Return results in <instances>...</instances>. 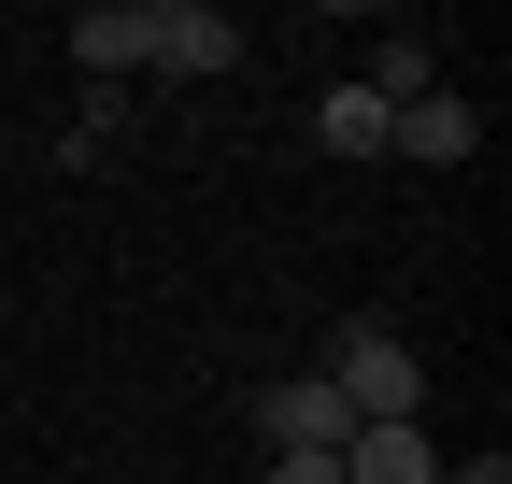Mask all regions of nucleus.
Masks as SVG:
<instances>
[{
    "label": "nucleus",
    "mask_w": 512,
    "mask_h": 484,
    "mask_svg": "<svg viewBox=\"0 0 512 484\" xmlns=\"http://www.w3.org/2000/svg\"><path fill=\"white\" fill-rule=\"evenodd\" d=\"M328 385H342L356 428H427V371H413L399 328H342V342H328Z\"/></svg>",
    "instance_id": "nucleus-1"
},
{
    "label": "nucleus",
    "mask_w": 512,
    "mask_h": 484,
    "mask_svg": "<svg viewBox=\"0 0 512 484\" xmlns=\"http://www.w3.org/2000/svg\"><path fill=\"white\" fill-rule=\"evenodd\" d=\"M143 72L214 86V72H242V29L214 15V0H143Z\"/></svg>",
    "instance_id": "nucleus-2"
},
{
    "label": "nucleus",
    "mask_w": 512,
    "mask_h": 484,
    "mask_svg": "<svg viewBox=\"0 0 512 484\" xmlns=\"http://www.w3.org/2000/svg\"><path fill=\"white\" fill-rule=\"evenodd\" d=\"M256 442H271V456H342L356 413H342L328 371H285V385H256Z\"/></svg>",
    "instance_id": "nucleus-3"
},
{
    "label": "nucleus",
    "mask_w": 512,
    "mask_h": 484,
    "mask_svg": "<svg viewBox=\"0 0 512 484\" xmlns=\"http://www.w3.org/2000/svg\"><path fill=\"white\" fill-rule=\"evenodd\" d=\"M57 43H72V72H86V86H128V72H143V0H86Z\"/></svg>",
    "instance_id": "nucleus-4"
},
{
    "label": "nucleus",
    "mask_w": 512,
    "mask_h": 484,
    "mask_svg": "<svg viewBox=\"0 0 512 484\" xmlns=\"http://www.w3.org/2000/svg\"><path fill=\"white\" fill-rule=\"evenodd\" d=\"M384 157H427V171H456V157H470V100H456V86L399 100V114H384Z\"/></svg>",
    "instance_id": "nucleus-5"
},
{
    "label": "nucleus",
    "mask_w": 512,
    "mask_h": 484,
    "mask_svg": "<svg viewBox=\"0 0 512 484\" xmlns=\"http://www.w3.org/2000/svg\"><path fill=\"white\" fill-rule=\"evenodd\" d=\"M342 484H441V442L427 428H356L342 442Z\"/></svg>",
    "instance_id": "nucleus-6"
},
{
    "label": "nucleus",
    "mask_w": 512,
    "mask_h": 484,
    "mask_svg": "<svg viewBox=\"0 0 512 484\" xmlns=\"http://www.w3.org/2000/svg\"><path fill=\"white\" fill-rule=\"evenodd\" d=\"M427 86H441V43H413V29H399V43H370V100H384V114L427 100Z\"/></svg>",
    "instance_id": "nucleus-7"
},
{
    "label": "nucleus",
    "mask_w": 512,
    "mask_h": 484,
    "mask_svg": "<svg viewBox=\"0 0 512 484\" xmlns=\"http://www.w3.org/2000/svg\"><path fill=\"white\" fill-rule=\"evenodd\" d=\"M114 143H128V86H86V100H72V143H57V157H72V171H100Z\"/></svg>",
    "instance_id": "nucleus-8"
},
{
    "label": "nucleus",
    "mask_w": 512,
    "mask_h": 484,
    "mask_svg": "<svg viewBox=\"0 0 512 484\" xmlns=\"http://www.w3.org/2000/svg\"><path fill=\"white\" fill-rule=\"evenodd\" d=\"M313 129H328L342 157H384V100H370V86H328V100H313Z\"/></svg>",
    "instance_id": "nucleus-9"
},
{
    "label": "nucleus",
    "mask_w": 512,
    "mask_h": 484,
    "mask_svg": "<svg viewBox=\"0 0 512 484\" xmlns=\"http://www.w3.org/2000/svg\"><path fill=\"white\" fill-rule=\"evenodd\" d=\"M271 484H342V456H271Z\"/></svg>",
    "instance_id": "nucleus-10"
},
{
    "label": "nucleus",
    "mask_w": 512,
    "mask_h": 484,
    "mask_svg": "<svg viewBox=\"0 0 512 484\" xmlns=\"http://www.w3.org/2000/svg\"><path fill=\"white\" fill-rule=\"evenodd\" d=\"M441 484H512V456H470V470H441Z\"/></svg>",
    "instance_id": "nucleus-11"
}]
</instances>
